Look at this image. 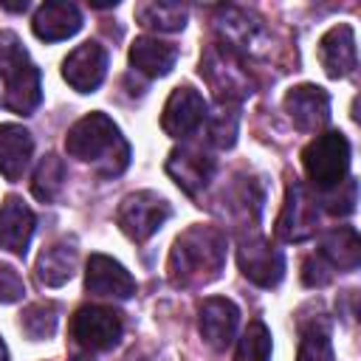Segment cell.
Returning <instances> with one entry per match:
<instances>
[{
    "mask_svg": "<svg viewBox=\"0 0 361 361\" xmlns=\"http://www.w3.org/2000/svg\"><path fill=\"white\" fill-rule=\"evenodd\" d=\"M226 265V234L214 226L186 228L169 251V282L175 288H200L220 276Z\"/></svg>",
    "mask_w": 361,
    "mask_h": 361,
    "instance_id": "6da1fadb",
    "label": "cell"
},
{
    "mask_svg": "<svg viewBox=\"0 0 361 361\" xmlns=\"http://www.w3.org/2000/svg\"><path fill=\"white\" fill-rule=\"evenodd\" d=\"M65 149L71 158L93 164L96 172L107 178L121 175L130 164V144L104 113H87L85 118H79L65 135Z\"/></svg>",
    "mask_w": 361,
    "mask_h": 361,
    "instance_id": "7a4b0ae2",
    "label": "cell"
},
{
    "mask_svg": "<svg viewBox=\"0 0 361 361\" xmlns=\"http://www.w3.org/2000/svg\"><path fill=\"white\" fill-rule=\"evenodd\" d=\"M0 79L3 104L17 116H31L42 102L39 68L31 62L14 31H0Z\"/></svg>",
    "mask_w": 361,
    "mask_h": 361,
    "instance_id": "3957f363",
    "label": "cell"
},
{
    "mask_svg": "<svg viewBox=\"0 0 361 361\" xmlns=\"http://www.w3.org/2000/svg\"><path fill=\"white\" fill-rule=\"evenodd\" d=\"M302 166L316 189L333 192L347 180L350 169V141L341 133H322L302 152Z\"/></svg>",
    "mask_w": 361,
    "mask_h": 361,
    "instance_id": "277c9868",
    "label": "cell"
},
{
    "mask_svg": "<svg viewBox=\"0 0 361 361\" xmlns=\"http://www.w3.org/2000/svg\"><path fill=\"white\" fill-rule=\"evenodd\" d=\"M71 336L87 353H104V350H113L121 341V336H124V319L113 307L85 305L71 319Z\"/></svg>",
    "mask_w": 361,
    "mask_h": 361,
    "instance_id": "5b68a950",
    "label": "cell"
},
{
    "mask_svg": "<svg viewBox=\"0 0 361 361\" xmlns=\"http://www.w3.org/2000/svg\"><path fill=\"white\" fill-rule=\"evenodd\" d=\"M169 217H172V206L155 192H133L121 200L116 212L118 228L135 243L149 240Z\"/></svg>",
    "mask_w": 361,
    "mask_h": 361,
    "instance_id": "8992f818",
    "label": "cell"
},
{
    "mask_svg": "<svg viewBox=\"0 0 361 361\" xmlns=\"http://www.w3.org/2000/svg\"><path fill=\"white\" fill-rule=\"evenodd\" d=\"M319 200L307 192L305 183L293 180L288 186V197L282 206V214L276 220V237L285 243H302L316 234L319 226Z\"/></svg>",
    "mask_w": 361,
    "mask_h": 361,
    "instance_id": "52a82bcc",
    "label": "cell"
},
{
    "mask_svg": "<svg viewBox=\"0 0 361 361\" xmlns=\"http://www.w3.org/2000/svg\"><path fill=\"white\" fill-rule=\"evenodd\" d=\"M237 262L245 279H251L259 288H274L285 276V254L265 243L262 237H243L237 248Z\"/></svg>",
    "mask_w": 361,
    "mask_h": 361,
    "instance_id": "ba28073f",
    "label": "cell"
},
{
    "mask_svg": "<svg viewBox=\"0 0 361 361\" xmlns=\"http://www.w3.org/2000/svg\"><path fill=\"white\" fill-rule=\"evenodd\" d=\"M231 54L226 45H214L206 51V56L200 59V76L209 79V85L217 90L220 102H240L243 96L251 93L248 76L243 73V68H237L231 62Z\"/></svg>",
    "mask_w": 361,
    "mask_h": 361,
    "instance_id": "9c48e42d",
    "label": "cell"
},
{
    "mask_svg": "<svg viewBox=\"0 0 361 361\" xmlns=\"http://www.w3.org/2000/svg\"><path fill=\"white\" fill-rule=\"evenodd\" d=\"M203 121H206V99L189 85L175 87L164 104V116H161L164 133L172 138H186L195 130H200Z\"/></svg>",
    "mask_w": 361,
    "mask_h": 361,
    "instance_id": "30bf717a",
    "label": "cell"
},
{
    "mask_svg": "<svg viewBox=\"0 0 361 361\" xmlns=\"http://www.w3.org/2000/svg\"><path fill=\"white\" fill-rule=\"evenodd\" d=\"M104 73H107V51L104 45L90 39L73 48L62 62L65 82L79 93H93L104 82Z\"/></svg>",
    "mask_w": 361,
    "mask_h": 361,
    "instance_id": "8fae6325",
    "label": "cell"
},
{
    "mask_svg": "<svg viewBox=\"0 0 361 361\" xmlns=\"http://www.w3.org/2000/svg\"><path fill=\"white\" fill-rule=\"evenodd\" d=\"M285 110L296 130L316 133L330 121V93L319 85H299L285 93Z\"/></svg>",
    "mask_w": 361,
    "mask_h": 361,
    "instance_id": "7c38bea8",
    "label": "cell"
},
{
    "mask_svg": "<svg viewBox=\"0 0 361 361\" xmlns=\"http://www.w3.org/2000/svg\"><path fill=\"white\" fill-rule=\"evenodd\" d=\"M214 158L206 155L197 147H178L169 152L166 158V175L186 192V195H197L200 189L209 186V180L214 178Z\"/></svg>",
    "mask_w": 361,
    "mask_h": 361,
    "instance_id": "4fadbf2b",
    "label": "cell"
},
{
    "mask_svg": "<svg viewBox=\"0 0 361 361\" xmlns=\"http://www.w3.org/2000/svg\"><path fill=\"white\" fill-rule=\"evenodd\" d=\"M85 288L90 293H96V296L130 299L135 293V279L113 257H107V254H90L87 271H85Z\"/></svg>",
    "mask_w": 361,
    "mask_h": 361,
    "instance_id": "5bb4252c",
    "label": "cell"
},
{
    "mask_svg": "<svg viewBox=\"0 0 361 361\" xmlns=\"http://www.w3.org/2000/svg\"><path fill=\"white\" fill-rule=\"evenodd\" d=\"M34 226H37V217L31 206L23 197L8 195L6 203L0 206V248L17 257H25L34 237Z\"/></svg>",
    "mask_w": 361,
    "mask_h": 361,
    "instance_id": "9a60e30c",
    "label": "cell"
},
{
    "mask_svg": "<svg viewBox=\"0 0 361 361\" xmlns=\"http://www.w3.org/2000/svg\"><path fill=\"white\" fill-rule=\"evenodd\" d=\"M197 324H200V336L209 347L226 350L234 341V333H237V324H240V310L231 299L212 296L200 305Z\"/></svg>",
    "mask_w": 361,
    "mask_h": 361,
    "instance_id": "2e32d148",
    "label": "cell"
},
{
    "mask_svg": "<svg viewBox=\"0 0 361 361\" xmlns=\"http://www.w3.org/2000/svg\"><path fill=\"white\" fill-rule=\"evenodd\" d=\"M319 62L327 76L344 79L355 71L358 54H355V31L353 25H333L319 39Z\"/></svg>",
    "mask_w": 361,
    "mask_h": 361,
    "instance_id": "e0dca14e",
    "label": "cell"
},
{
    "mask_svg": "<svg viewBox=\"0 0 361 361\" xmlns=\"http://www.w3.org/2000/svg\"><path fill=\"white\" fill-rule=\"evenodd\" d=\"M31 28H34V34H37L39 39H45V42H59V39L73 37V34L82 28V11H79L73 3H65V0L45 3V6L37 8Z\"/></svg>",
    "mask_w": 361,
    "mask_h": 361,
    "instance_id": "ac0fdd59",
    "label": "cell"
},
{
    "mask_svg": "<svg viewBox=\"0 0 361 361\" xmlns=\"http://www.w3.org/2000/svg\"><path fill=\"white\" fill-rule=\"evenodd\" d=\"M316 257L330 268V271H355L361 262V245H358V231L353 226H338L319 240Z\"/></svg>",
    "mask_w": 361,
    "mask_h": 361,
    "instance_id": "d6986e66",
    "label": "cell"
},
{
    "mask_svg": "<svg viewBox=\"0 0 361 361\" xmlns=\"http://www.w3.org/2000/svg\"><path fill=\"white\" fill-rule=\"evenodd\" d=\"M34 155V138L23 124H0V172L20 180Z\"/></svg>",
    "mask_w": 361,
    "mask_h": 361,
    "instance_id": "ffe728a7",
    "label": "cell"
},
{
    "mask_svg": "<svg viewBox=\"0 0 361 361\" xmlns=\"http://www.w3.org/2000/svg\"><path fill=\"white\" fill-rule=\"evenodd\" d=\"M175 62H178V48L172 42H161L158 37H138L130 45V65L149 79L166 76L175 68Z\"/></svg>",
    "mask_w": 361,
    "mask_h": 361,
    "instance_id": "44dd1931",
    "label": "cell"
},
{
    "mask_svg": "<svg viewBox=\"0 0 361 361\" xmlns=\"http://www.w3.org/2000/svg\"><path fill=\"white\" fill-rule=\"evenodd\" d=\"M220 31L226 37V48H240L245 54H259L265 48V31L262 25L243 8H223Z\"/></svg>",
    "mask_w": 361,
    "mask_h": 361,
    "instance_id": "7402d4cb",
    "label": "cell"
},
{
    "mask_svg": "<svg viewBox=\"0 0 361 361\" xmlns=\"http://www.w3.org/2000/svg\"><path fill=\"white\" fill-rule=\"evenodd\" d=\"M76 271V248L68 243H56L42 248L39 259H37V276L42 285L48 288H59L65 285Z\"/></svg>",
    "mask_w": 361,
    "mask_h": 361,
    "instance_id": "603a6c76",
    "label": "cell"
},
{
    "mask_svg": "<svg viewBox=\"0 0 361 361\" xmlns=\"http://www.w3.org/2000/svg\"><path fill=\"white\" fill-rule=\"evenodd\" d=\"M135 20L152 31H180L186 25V8L178 3H141Z\"/></svg>",
    "mask_w": 361,
    "mask_h": 361,
    "instance_id": "cb8c5ba5",
    "label": "cell"
},
{
    "mask_svg": "<svg viewBox=\"0 0 361 361\" xmlns=\"http://www.w3.org/2000/svg\"><path fill=\"white\" fill-rule=\"evenodd\" d=\"M62 183H65V164L59 155H45L34 172V180H31V192L37 200L42 203H51L59 192H62Z\"/></svg>",
    "mask_w": 361,
    "mask_h": 361,
    "instance_id": "d4e9b609",
    "label": "cell"
},
{
    "mask_svg": "<svg viewBox=\"0 0 361 361\" xmlns=\"http://www.w3.org/2000/svg\"><path fill=\"white\" fill-rule=\"evenodd\" d=\"M206 133H209V141L220 149L226 147H234L237 141V124H240V113L234 104L228 102H220L214 113H206Z\"/></svg>",
    "mask_w": 361,
    "mask_h": 361,
    "instance_id": "484cf974",
    "label": "cell"
},
{
    "mask_svg": "<svg viewBox=\"0 0 361 361\" xmlns=\"http://www.w3.org/2000/svg\"><path fill=\"white\" fill-rule=\"evenodd\" d=\"M56 322H59V310H56V305H51V302H37V305L25 307V313H23V319H20L23 333H25L28 338H34V341L51 338L54 330H56Z\"/></svg>",
    "mask_w": 361,
    "mask_h": 361,
    "instance_id": "4316f807",
    "label": "cell"
},
{
    "mask_svg": "<svg viewBox=\"0 0 361 361\" xmlns=\"http://www.w3.org/2000/svg\"><path fill=\"white\" fill-rule=\"evenodd\" d=\"M234 361H271V333L262 322H251L245 327Z\"/></svg>",
    "mask_w": 361,
    "mask_h": 361,
    "instance_id": "83f0119b",
    "label": "cell"
},
{
    "mask_svg": "<svg viewBox=\"0 0 361 361\" xmlns=\"http://www.w3.org/2000/svg\"><path fill=\"white\" fill-rule=\"evenodd\" d=\"M296 361H333L327 324L302 327V344H299V358Z\"/></svg>",
    "mask_w": 361,
    "mask_h": 361,
    "instance_id": "f1b7e54d",
    "label": "cell"
},
{
    "mask_svg": "<svg viewBox=\"0 0 361 361\" xmlns=\"http://www.w3.org/2000/svg\"><path fill=\"white\" fill-rule=\"evenodd\" d=\"M23 293H25V285L20 274L11 265H0V305H11L23 299Z\"/></svg>",
    "mask_w": 361,
    "mask_h": 361,
    "instance_id": "f546056e",
    "label": "cell"
},
{
    "mask_svg": "<svg viewBox=\"0 0 361 361\" xmlns=\"http://www.w3.org/2000/svg\"><path fill=\"white\" fill-rule=\"evenodd\" d=\"M336 189H338V195H330V197L324 200V209H327L330 214H350V212L355 209V180L347 178L344 195H341V183H338Z\"/></svg>",
    "mask_w": 361,
    "mask_h": 361,
    "instance_id": "4dcf8cb0",
    "label": "cell"
},
{
    "mask_svg": "<svg viewBox=\"0 0 361 361\" xmlns=\"http://www.w3.org/2000/svg\"><path fill=\"white\" fill-rule=\"evenodd\" d=\"M330 279H333V271H330L316 254L305 259V265H302V282H305V285H310V288H322V285H327Z\"/></svg>",
    "mask_w": 361,
    "mask_h": 361,
    "instance_id": "1f68e13d",
    "label": "cell"
},
{
    "mask_svg": "<svg viewBox=\"0 0 361 361\" xmlns=\"http://www.w3.org/2000/svg\"><path fill=\"white\" fill-rule=\"evenodd\" d=\"M0 361H8V347H6L3 338H0Z\"/></svg>",
    "mask_w": 361,
    "mask_h": 361,
    "instance_id": "d6a6232c",
    "label": "cell"
},
{
    "mask_svg": "<svg viewBox=\"0 0 361 361\" xmlns=\"http://www.w3.org/2000/svg\"><path fill=\"white\" fill-rule=\"evenodd\" d=\"M76 361H90V358H76Z\"/></svg>",
    "mask_w": 361,
    "mask_h": 361,
    "instance_id": "836d02e7",
    "label": "cell"
}]
</instances>
